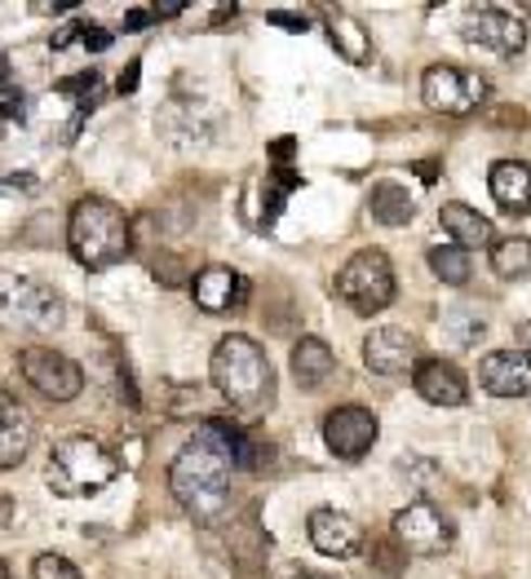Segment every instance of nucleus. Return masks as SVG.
Segmentation results:
<instances>
[{"label": "nucleus", "mask_w": 531, "mask_h": 579, "mask_svg": "<svg viewBox=\"0 0 531 579\" xmlns=\"http://www.w3.org/2000/svg\"><path fill=\"white\" fill-rule=\"evenodd\" d=\"M310 544L324 557H354L363 544V531L341 509H314L310 513Z\"/></svg>", "instance_id": "nucleus-16"}, {"label": "nucleus", "mask_w": 531, "mask_h": 579, "mask_svg": "<svg viewBox=\"0 0 531 579\" xmlns=\"http://www.w3.org/2000/svg\"><path fill=\"white\" fill-rule=\"evenodd\" d=\"M518 350L531 359V319H527V323H518Z\"/></svg>", "instance_id": "nucleus-31"}, {"label": "nucleus", "mask_w": 531, "mask_h": 579, "mask_svg": "<svg viewBox=\"0 0 531 579\" xmlns=\"http://www.w3.org/2000/svg\"><path fill=\"white\" fill-rule=\"evenodd\" d=\"M448 332L456 336V345H474L478 336L488 332V323H483V314L469 310V306H452L448 310Z\"/></svg>", "instance_id": "nucleus-25"}, {"label": "nucleus", "mask_w": 531, "mask_h": 579, "mask_svg": "<svg viewBox=\"0 0 531 579\" xmlns=\"http://www.w3.org/2000/svg\"><path fill=\"white\" fill-rule=\"evenodd\" d=\"M367 208H372V217H377L381 226H407L416 217V204H412L407 186H399V182H377V186H372Z\"/></svg>", "instance_id": "nucleus-21"}, {"label": "nucleus", "mask_w": 531, "mask_h": 579, "mask_svg": "<svg viewBox=\"0 0 531 579\" xmlns=\"http://www.w3.org/2000/svg\"><path fill=\"white\" fill-rule=\"evenodd\" d=\"M416 394L425 402H435V408H461V402L469 398V381L456 363H443V359H425L412 376Z\"/></svg>", "instance_id": "nucleus-17"}, {"label": "nucleus", "mask_w": 531, "mask_h": 579, "mask_svg": "<svg viewBox=\"0 0 531 579\" xmlns=\"http://www.w3.org/2000/svg\"><path fill=\"white\" fill-rule=\"evenodd\" d=\"M492 270L501 279H531V240H496L492 244Z\"/></svg>", "instance_id": "nucleus-22"}, {"label": "nucleus", "mask_w": 531, "mask_h": 579, "mask_svg": "<svg viewBox=\"0 0 531 579\" xmlns=\"http://www.w3.org/2000/svg\"><path fill=\"white\" fill-rule=\"evenodd\" d=\"M49 487L59 491V496H98L106 483H112L116 474H120V465H116V455L106 451L98 438H89V434H72V438H63L59 447L49 451Z\"/></svg>", "instance_id": "nucleus-4"}, {"label": "nucleus", "mask_w": 531, "mask_h": 579, "mask_svg": "<svg viewBox=\"0 0 531 579\" xmlns=\"http://www.w3.org/2000/svg\"><path fill=\"white\" fill-rule=\"evenodd\" d=\"M363 363L377 376H403L420 368V345L407 327H372L363 336Z\"/></svg>", "instance_id": "nucleus-10"}, {"label": "nucleus", "mask_w": 531, "mask_h": 579, "mask_svg": "<svg viewBox=\"0 0 531 579\" xmlns=\"http://www.w3.org/2000/svg\"><path fill=\"white\" fill-rule=\"evenodd\" d=\"M18 368H23L27 385L36 394H44L49 402H72L85 389V368L59 350H49V345H27L18 355Z\"/></svg>", "instance_id": "nucleus-7"}, {"label": "nucleus", "mask_w": 531, "mask_h": 579, "mask_svg": "<svg viewBox=\"0 0 531 579\" xmlns=\"http://www.w3.org/2000/svg\"><path fill=\"white\" fill-rule=\"evenodd\" d=\"M257 447L248 434L231 421H204L195 438L178 451L169 469V491L173 500L195 517V523H218L231 509V474L239 465H257Z\"/></svg>", "instance_id": "nucleus-1"}, {"label": "nucleus", "mask_w": 531, "mask_h": 579, "mask_svg": "<svg viewBox=\"0 0 531 579\" xmlns=\"http://www.w3.org/2000/svg\"><path fill=\"white\" fill-rule=\"evenodd\" d=\"M0 579H10V566L5 562H0Z\"/></svg>", "instance_id": "nucleus-35"}, {"label": "nucleus", "mask_w": 531, "mask_h": 579, "mask_svg": "<svg viewBox=\"0 0 531 579\" xmlns=\"http://www.w3.org/2000/svg\"><path fill=\"white\" fill-rule=\"evenodd\" d=\"M461 36L478 49H488V53H501V57H514L522 53L527 44V23L509 10H474L461 27Z\"/></svg>", "instance_id": "nucleus-12"}, {"label": "nucleus", "mask_w": 531, "mask_h": 579, "mask_svg": "<svg viewBox=\"0 0 531 579\" xmlns=\"http://www.w3.org/2000/svg\"><path fill=\"white\" fill-rule=\"evenodd\" d=\"M488 80L474 76V72H461V67H430L420 76V98L430 102L435 111L443 115H469L488 102Z\"/></svg>", "instance_id": "nucleus-9"}, {"label": "nucleus", "mask_w": 531, "mask_h": 579, "mask_svg": "<svg viewBox=\"0 0 531 579\" xmlns=\"http://www.w3.org/2000/svg\"><path fill=\"white\" fill-rule=\"evenodd\" d=\"M333 372H337V355H333L328 340L301 336V340L293 345V376L301 381V389H319Z\"/></svg>", "instance_id": "nucleus-20"}, {"label": "nucleus", "mask_w": 531, "mask_h": 579, "mask_svg": "<svg viewBox=\"0 0 531 579\" xmlns=\"http://www.w3.org/2000/svg\"><path fill=\"white\" fill-rule=\"evenodd\" d=\"M488 186H492V200L505 213H514V217H527L531 213V164H522V159H496Z\"/></svg>", "instance_id": "nucleus-18"}, {"label": "nucleus", "mask_w": 531, "mask_h": 579, "mask_svg": "<svg viewBox=\"0 0 531 579\" xmlns=\"http://www.w3.org/2000/svg\"><path fill=\"white\" fill-rule=\"evenodd\" d=\"M67 248L85 270L120 266L133 248L125 213L116 204H106V200H80L72 208V221H67Z\"/></svg>", "instance_id": "nucleus-3"}, {"label": "nucleus", "mask_w": 531, "mask_h": 579, "mask_svg": "<svg viewBox=\"0 0 531 579\" xmlns=\"http://www.w3.org/2000/svg\"><path fill=\"white\" fill-rule=\"evenodd\" d=\"M80 44H85V49H98V53H102L106 44H112V36H106V31H98L93 23H80Z\"/></svg>", "instance_id": "nucleus-27"}, {"label": "nucleus", "mask_w": 531, "mask_h": 579, "mask_svg": "<svg viewBox=\"0 0 531 579\" xmlns=\"http://www.w3.org/2000/svg\"><path fill=\"white\" fill-rule=\"evenodd\" d=\"M5 72H10V67H5V57H0V80H5Z\"/></svg>", "instance_id": "nucleus-36"}, {"label": "nucleus", "mask_w": 531, "mask_h": 579, "mask_svg": "<svg viewBox=\"0 0 531 579\" xmlns=\"http://www.w3.org/2000/svg\"><path fill=\"white\" fill-rule=\"evenodd\" d=\"M36 438V421L14 394L0 389V469H18Z\"/></svg>", "instance_id": "nucleus-15"}, {"label": "nucleus", "mask_w": 531, "mask_h": 579, "mask_svg": "<svg viewBox=\"0 0 531 579\" xmlns=\"http://www.w3.org/2000/svg\"><path fill=\"white\" fill-rule=\"evenodd\" d=\"M208 372H212V385L222 389V398L231 408H244V412H257L271 402L275 394V372H271V359L266 350L252 340V336H222L218 350L208 359Z\"/></svg>", "instance_id": "nucleus-2"}, {"label": "nucleus", "mask_w": 531, "mask_h": 579, "mask_svg": "<svg viewBox=\"0 0 531 579\" xmlns=\"http://www.w3.org/2000/svg\"><path fill=\"white\" fill-rule=\"evenodd\" d=\"M297 579H333V575H314V570H306V575H297Z\"/></svg>", "instance_id": "nucleus-34"}, {"label": "nucleus", "mask_w": 531, "mask_h": 579, "mask_svg": "<svg viewBox=\"0 0 531 579\" xmlns=\"http://www.w3.org/2000/svg\"><path fill=\"white\" fill-rule=\"evenodd\" d=\"M430 270L443 279V283H452V287H461L465 279H469V253L465 248H456V244H439V248H430Z\"/></svg>", "instance_id": "nucleus-24"}, {"label": "nucleus", "mask_w": 531, "mask_h": 579, "mask_svg": "<svg viewBox=\"0 0 531 579\" xmlns=\"http://www.w3.org/2000/svg\"><path fill=\"white\" fill-rule=\"evenodd\" d=\"M271 23H280L284 31H306V14H284V10H275Z\"/></svg>", "instance_id": "nucleus-30"}, {"label": "nucleus", "mask_w": 531, "mask_h": 579, "mask_svg": "<svg viewBox=\"0 0 531 579\" xmlns=\"http://www.w3.org/2000/svg\"><path fill=\"white\" fill-rule=\"evenodd\" d=\"M377 434H381L377 416L367 408H354V402L350 408H333L324 416V442L337 460H363L372 451V442H377Z\"/></svg>", "instance_id": "nucleus-11"}, {"label": "nucleus", "mask_w": 531, "mask_h": 579, "mask_svg": "<svg viewBox=\"0 0 531 579\" xmlns=\"http://www.w3.org/2000/svg\"><path fill=\"white\" fill-rule=\"evenodd\" d=\"M155 23V10H129L125 14V31H146Z\"/></svg>", "instance_id": "nucleus-28"}, {"label": "nucleus", "mask_w": 531, "mask_h": 579, "mask_svg": "<svg viewBox=\"0 0 531 579\" xmlns=\"http://www.w3.org/2000/svg\"><path fill=\"white\" fill-rule=\"evenodd\" d=\"M478 381L496 398H527L531 394V359L522 350H492L478 363Z\"/></svg>", "instance_id": "nucleus-14"}, {"label": "nucleus", "mask_w": 531, "mask_h": 579, "mask_svg": "<svg viewBox=\"0 0 531 579\" xmlns=\"http://www.w3.org/2000/svg\"><path fill=\"white\" fill-rule=\"evenodd\" d=\"M191 297L204 314H231L248 301V279L231 266H204L191 283Z\"/></svg>", "instance_id": "nucleus-13"}, {"label": "nucleus", "mask_w": 531, "mask_h": 579, "mask_svg": "<svg viewBox=\"0 0 531 579\" xmlns=\"http://www.w3.org/2000/svg\"><path fill=\"white\" fill-rule=\"evenodd\" d=\"M0 323L23 332H53L63 323V297L31 274H0Z\"/></svg>", "instance_id": "nucleus-5"}, {"label": "nucleus", "mask_w": 531, "mask_h": 579, "mask_svg": "<svg viewBox=\"0 0 531 579\" xmlns=\"http://www.w3.org/2000/svg\"><path fill=\"white\" fill-rule=\"evenodd\" d=\"M439 221H443V230L452 235V244L456 248H492V240H496V230H492V221L483 217V213H474L469 204H443L439 208Z\"/></svg>", "instance_id": "nucleus-19"}, {"label": "nucleus", "mask_w": 531, "mask_h": 579, "mask_svg": "<svg viewBox=\"0 0 531 579\" xmlns=\"http://www.w3.org/2000/svg\"><path fill=\"white\" fill-rule=\"evenodd\" d=\"M328 36H333V44L341 49L346 63H367V57H372V40H367V31H363L354 18L333 14V18H328Z\"/></svg>", "instance_id": "nucleus-23"}, {"label": "nucleus", "mask_w": 531, "mask_h": 579, "mask_svg": "<svg viewBox=\"0 0 531 579\" xmlns=\"http://www.w3.org/2000/svg\"><path fill=\"white\" fill-rule=\"evenodd\" d=\"M0 111H5V115H23L27 111V98L14 93V89H5V93H0Z\"/></svg>", "instance_id": "nucleus-29"}, {"label": "nucleus", "mask_w": 531, "mask_h": 579, "mask_svg": "<svg viewBox=\"0 0 531 579\" xmlns=\"http://www.w3.org/2000/svg\"><path fill=\"white\" fill-rule=\"evenodd\" d=\"M337 297L354 314H377L394 301V266L381 248H363L337 270Z\"/></svg>", "instance_id": "nucleus-6"}, {"label": "nucleus", "mask_w": 531, "mask_h": 579, "mask_svg": "<svg viewBox=\"0 0 531 579\" xmlns=\"http://www.w3.org/2000/svg\"><path fill=\"white\" fill-rule=\"evenodd\" d=\"M394 536H399V544H403L407 553H416V557H439V553H448L452 540H456L452 517H448L439 504H430V500H416V504L399 509V513H394Z\"/></svg>", "instance_id": "nucleus-8"}, {"label": "nucleus", "mask_w": 531, "mask_h": 579, "mask_svg": "<svg viewBox=\"0 0 531 579\" xmlns=\"http://www.w3.org/2000/svg\"><path fill=\"white\" fill-rule=\"evenodd\" d=\"M138 89V63H129V72L120 76V93H133Z\"/></svg>", "instance_id": "nucleus-32"}, {"label": "nucleus", "mask_w": 531, "mask_h": 579, "mask_svg": "<svg viewBox=\"0 0 531 579\" xmlns=\"http://www.w3.org/2000/svg\"><path fill=\"white\" fill-rule=\"evenodd\" d=\"M31 575L36 579H80V566L72 557H63V553H40L31 562Z\"/></svg>", "instance_id": "nucleus-26"}, {"label": "nucleus", "mask_w": 531, "mask_h": 579, "mask_svg": "<svg viewBox=\"0 0 531 579\" xmlns=\"http://www.w3.org/2000/svg\"><path fill=\"white\" fill-rule=\"evenodd\" d=\"M10 517H14V500H10V496H0V531H5Z\"/></svg>", "instance_id": "nucleus-33"}]
</instances>
